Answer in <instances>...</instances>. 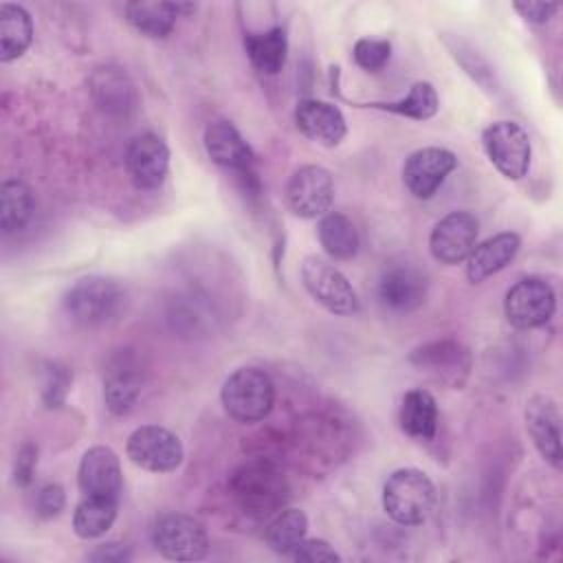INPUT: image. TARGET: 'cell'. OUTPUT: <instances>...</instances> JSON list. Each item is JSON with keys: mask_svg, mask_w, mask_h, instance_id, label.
Here are the masks:
<instances>
[{"mask_svg": "<svg viewBox=\"0 0 563 563\" xmlns=\"http://www.w3.org/2000/svg\"><path fill=\"white\" fill-rule=\"evenodd\" d=\"M354 62L367 70V73H378L383 66L389 62L391 55V44L389 40H378V37H361L356 40L352 48Z\"/></svg>", "mask_w": 563, "mask_h": 563, "instance_id": "cell-31", "label": "cell"}, {"mask_svg": "<svg viewBox=\"0 0 563 563\" xmlns=\"http://www.w3.org/2000/svg\"><path fill=\"white\" fill-rule=\"evenodd\" d=\"M117 501L112 497L86 495L73 515V530L81 539H97L106 534L117 519Z\"/></svg>", "mask_w": 563, "mask_h": 563, "instance_id": "cell-29", "label": "cell"}, {"mask_svg": "<svg viewBox=\"0 0 563 563\" xmlns=\"http://www.w3.org/2000/svg\"><path fill=\"white\" fill-rule=\"evenodd\" d=\"M64 504H66V495L59 484H46L37 490L35 510L40 517H44V519L57 517L64 510Z\"/></svg>", "mask_w": 563, "mask_h": 563, "instance_id": "cell-34", "label": "cell"}, {"mask_svg": "<svg viewBox=\"0 0 563 563\" xmlns=\"http://www.w3.org/2000/svg\"><path fill=\"white\" fill-rule=\"evenodd\" d=\"M479 224L468 211H451L433 227L429 235V251L433 260L446 266L462 264L477 244Z\"/></svg>", "mask_w": 563, "mask_h": 563, "instance_id": "cell-12", "label": "cell"}, {"mask_svg": "<svg viewBox=\"0 0 563 563\" xmlns=\"http://www.w3.org/2000/svg\"><path fill=\"white\" fill-rule=\"evenodd\" d=\"M288 209L306 220L323 218L334 202V183L325 167L301 165L286 183Z\"/></svg>", "mask_w": 563, "mask_h": 563, "instance_id": "cell-10", "label": "cell"}, {"mask_svg": "<svg viewBox=\"0 0 563 563\" xmlns=\"http://www.w3.org/2000/svg\"><path fill=\"white\" fill-rule=\"evenodd\" d=\"M317 235H319L323 251L332 260L345 262L358 253V231H356L354 222L339 211H328L319 220Z\"/></svg>", "mask_w": 563, "mask_h": 563, "instance_id": "cell-27", "label": "cell"}, {"mask_svg": "<svg viewBox=\"0 0 563 563\" xmlns=\"http://www.w3.org/2000/svg\"><path fill=\"white\" fill-rule=\"evenodd\" d=\"M400 429L416 440H433L438 431V405L427 389H411L405 394L398 411Z\"/></svg>", "mask_w": 563, "mask_h": 563, "instance_id": "cell-22", "label": "cell"}, {"mask_svg": "<svg viewBox=\"0 0 563 563\" xmlns=\"http://www.w3.org/2000/svg\"><path fill=\"white\" fill-rule=\"evenodd\" d=\"M369 106L378 108V110L400 114V117H409V119H416V121H424V119H431L438 112L440 101H438L435 88L429 81H416L400 101L369 103Z\"/></svg>", "mask_w": 563, "mask_h": 563, "instance_id": "cell-30", "label": "cell"}, {"mask_svg": "<svg viewBox=\"0 0 563 563\" xmlns=\"http://www.w3.org/2000/svg\"><path fill=\"white\" fill-rule=\"evenodd\" d=\"M123 161L132 185L143 191H152L167 178L169 147L158 134L143 132L128 143Z\"/></svg>", "mask_w": 563, "mask_h": 563, "instance_id": "cell-11", "label": "cell"}, {"mask_svg": "<svg viewBox=\"0 0 563 563\" xmlns=\"http://www.w3.org/2000/svg\"><path fill=\"white\" fill-rule=\"evenodd\" d=\"M35 464H37V446L31 442H24L15 455V464H13V479L20 486L31 484L33 473H35Z\"/></svg>", "mask_w": 563, "mask_h": 563, "instance_id": "cell-35", "label": "cell"}, {"mask_svg": "<svg viewBox=\"0 0 563 563\" xmlns=\"http://www.w3.org/2000/svg\"><path fill=\"white\" fill-rule=\"evenodd\" d=\"M176 2H147L134 0L125 4V20L134 31L145 37H167L176 24Z\"/></svg>", "mask_w": 563, "mask_h": 563, "instance_id": "cell-25", "label": "cell"}, {"mask_svg": "<svg viewBox=\"0 0 563 563\" xmlns=\"http://www.w3.org/2000/svg\"><path fill=\"white\" fill-rule=\"evenodd\" d=\"M427 297V277L411 264H394L378 279V299L396 312L416 310Z\"/></svg>", "mask_w": 563, "mask_h": 563, "instance_id": "cell-17", "label": "cell"}, {"mask_svg": "<svg viewBox=\"0 0 563 563\" xmlns=\"http://www.w3.org/2000/svg\"><path fill=\"white\" fill-rule=\"evenodd\" d=\"M556 310V295L552 286L541 277L519 279L508 288L504 299V312L510 325L519 330H532L545 325Z\"/></svg>", "mask_w": 563, "mask_h": 563, "instance_id": "cell-9", "label": "cell"}, {"mask_svg": "<svg viewBox=\"0 0 563 563\" xmlns=\"http://www.w3.org/2000/svg\"><path fill=\"white\" fill-rule=\"evenodd\" d=\"M290 556L295 561H306V563H334V561H341L339 552L328 541H323V539H303Z\"/></svg>", "mask_w": 563, "mask_h": 563, "instance_id": "cell-33", "label": "cell"}, {"mask_svg": "<svg viewBox=\"0 0 563 563\" xmlns=\"http://www.w3.org/2000/svg\"><path fill=\"white\" fill-rule=\"evenodd\" d=\"M435 506V486L420 468H398L383 486V508L400 526H420Z\"/></svg>", "mask_w": 563, "mask_h": 563, "instance_id": "cell-2", "label": "cell"}, {"mask_svg": "<svg viewBox=\"0 0 563 563\" xmlns=\"http://www.w3.org/2000/svg\"><path fill=\"white\" fill-rule=\"evenodd\" d=\"M306 532H308L306 512L288 506V508H279L271 517L264 530V539L273 552L290 556L297 550V545L306 539Z\"/></svg>", "mask_w": 563, "mask_h": 563, "instance_id": "cell-26", "label": "cell"}, {"mask_svg": "<svg viewBox=\"0 0 563 563\" xmlns=\"http://www.w3.org/2000/svg\"><path fill=\"white\" fill-rule=\"evenodd\" d=\"M295 123L306 139L323 147L339 145L347 132L343 112L321 99H301L295 108Z\"/></svg>", "mask_w": 563, "mask_h": 563, "instance_id": "cell-18", "label": "cell"}, {"mask_svg": "<svg viewBox=\"0 0 563 563\" xmlns=\"http://www.w3.org/2000/svg\"><path fill=\"white\" fill-rule=\"evenodd\" d=\"M33 216V191L24 180L9 178L0 187V227L4 235L18 233Z\"/></svg>", "mask_w": 563, "mask_h": 563, "instance_id": "cell-28", "label": "cell"}, {"mask_svg": "<svg viewBox=\"0 0 563 563\" xmlns=\"http://www.w3.org/2000/svg\"><path fill=\"white\" fill-rule=\"evenodd\" d=\"M411 365L420 372H427L435 380L457 387L464 383L471 369V354L468 350L455 339H440L416 347L409 356Z\"/></svg>", "mask_w": 563, "mask_h": 563, "instance_id": "cell-14", "label": "cell"}, {"mask_svg": "<svg viewBox=\"0 0 563 563\" xmlns=\"http://www.w3.org/2000/svg\"><path fill=\"white\" fill-rule=\"evenodd\" d=\"M301 282L310 297L332 314H354L358 310V297L347 277L330 262L310 255L301 264Z\"/></svg>", "mask_w": 563, "mask_h": 563, "instance_id": "cell-7", "label": "cell"}, {"mask_svg": "<svg viewBox=\"0 0 563 563\" xmlns=\"http://www.w3.org/2000/svg\"><path fill=\"white\" fill-rule=\"evenodd\" d=\"M141 396V374L130 358H117L103 376V400L114 416L128 413Z\"/></svg>", "mask_w": 563, "mask_h": 563, "instance_id": "cell-21", "label": "cell"}, {"mask_svg": "<svg viewBox=\"0 0 563 563\" xmlns=\"http://www.w3.org/2000/svg\"><path fill=\"white\" fill-rule=\"evenodd\" d=\"M235 499L246 512L275 515L284 508L288 482L282 468L264 457L244 462L231 477Z\"/></svg>", "mask_w": 563, "mask_h": 563, "instance_id": "cell-3", "label": "cell"}, {"mask_svg": "<svg viewBox=\"0 0 563 563\" xmlns=\"http://www.w3.org/2000/svg\"><path fill=\"white\" fill-rule=\"evenodd\" d=\"M64 308L75 323L84 328H101L121 317L125 308V290L110 277L88 275L68 288Z\"/></svg>", "mask_w": 563, "mask_h": 563, "instance_id": "cell-1", "label": "cell"}, {"mask_svg": "<svg viewBox=\"0 0 563 563\" xmlns=\"http://www.w3.org/2000/svg\"><path fill=\"white\" fill-rule=\"evenodd\" d=\"M515 11L530 24H545L554 18L559 11L556 2H541V0H528V2H515Z\"/></svg>", "mask_w": 563, "mask_h": 563, "instance_id": "cell-36", "label": "cell"}, {"mask_svg": "<svg viewBox=\"0 0 563 563\" xmlns=\"http://www.w3.org/2000/svg\"><path fill=\"white\" fill-rule=\"evenodd\" d=\"M68 385H70V376L64 372V367H51L48 372V380H46V387H44V400L48 402V407H57L62 405L66 391H68Z\"/></svg>", "mask_w": 563, "mask_h": 563, "instance_id": "cell-37", "label": "cell"}, {"mask_svg": "<svg viewBox=\"0 0 563 563\" xmlns=\"http://www.w3.org/2000/svg\"><path fill=\"white\" fill-rule=\"evenodd\" d=\"M202 141H205V150H207L209 158L216 165L233 169L242 176L251 174L253 150L249 147V143L244 141V136L231 121H227V119L211 121L205 128Z\"/></svg>", "mask_w": 563, "mask_h": 563, "instance_id": "cell-19", "label": "cell"}, {"mask_svg": "<svg viewBox=\"0 0 563 563\" xmlns=\"http://www.w3.org/2000/svg\"><path fill=\"white\" fill-rule=\"evenodd\" d=\"M457 167V156L446 147H420L405 158L402 183L420 200L431 198Z\"/></svg>", "mask_w": 563, "mask_h": 563, "instance_id": "cell-13", "label": "cell"}, {"mask_svg": "<svg viewBox=\"0 0 563 563\" xmlns=\"http://www.w3.org/2000/svg\"><path fill=\"white\" fill-rule=\"evenodd\" d=\"M482 145L495 169L508 180H521L532 161L528 132L515 121H495L482 132Z\"/></svg>", "mask_w": 563, "mask_h": 563, "instance_id": "cell-5", "label": "cell"}, {"mask_svg": "<svg viewBox=\"0 0 563 563\" xmlns=\"http://www.w3.org/2000/svg\"><path fill=\"white\" fill-rule=\"evenodd\" d=\"M125 453L134 466L150 473H172L185 457L180 438L158 424L136 427L125 442Z\"/></svg>", "mask_w": 563, "mask_h": 563, "instance_id": "cell-6", "label": "cell"}, {"mask_svg": "<svg viewBox=\"0 0 563 563\" xmlns=\"http://www.w3.org/2000/svg\"><path fill=\"white\" fill-rule=\"evenodd\" d=\"M92 561H101V563H121L130 559V550L125 548V543L119 541H110V543H101L92 554Z\"/></svg>", "mask_w": 563, "mask_h": 563, "instance_id": "cell-38", "label": "cell"}, {"mask_svg": "<svg viewBox=\"0 0 563 563\" xmlns=\"http://www.w3.org/2000/svg\"><path fill=\"white\" fill-rule=\"evenodd\" d=\"M224 411L238 422H260L275 405V383L264 369L240 367L222 385Z\"/></svg>", "mask_w": 563, "mask_h": 563, "instance_id": "cell-4", "label": "cell"}, {"mask_svg": "<svg viewBox=\"0 0 563 563\" xmlns=\"http://www.w3.org/2000/svg\"><path fill=\"white\" fill-rule=\"evenodd\" d=\"M123 79H125L123 75L110 73L108 68H106V73H101V81L95 84V92H97V95L103 92L101 103H103L106 108H121V106L125 108L130 88L123 86Z\"/></svg>", "mask_w": 563, "mask_h": 563, "instance_id": "cell-32", "label": "cell"}, {"mask_svg": "<svg viewBox=\"0 0 563 563\" xmlns=\"http://www.w3.org/2000/svg\"><path fill=\"white\" fill-rule=\"evenodd\" d=\"M154 548L172 561H198L209 550L205 526L183 512H167L152 528Z\"/></svg>", "mask_w": 563, "mask_h": 563, "instance_id": "cell-8", "label": "cell"}, {"mask_svg": "<svg viewBox=\"0 0 563 563\" xmlns=\"http://www.w3.org/2000/svg\"><path fill=\"white\" fill-rule=\"evenodd\" d=\"M526 429L532 438V444L541 457L554 468L561 466V411L554 398L545 394H534L528 398L526 409Z\"/></svg>", "mask_w": 563, "mask_h": 563, "instance_id": "cell-15", "label": "cell"}, {"mask_svg": "<svg viewBox=\"0 0 563 563\" xmlns=\"http://www.w3.org/2000/svg\"><path fill=\"white\" fill-rule=\"evenodd\" d=\"M77 482L84 495L119 499V493L123 486L119 455L103 444L90 446L81 455V462L77 468Z\"/></svg>", "mask_w": 563, "mask_h": 563, "instance_id": "cell-16", "label": "cell"}, {"mask_svg": "<svg viewBox=\"0 0 563 563\" xmlns=\"http://www.w3.org/2000/svg\"><path fill=\"white\" fill-rule=\"evenodd\" d=\"M519 249H521V238L512 231L497 233V235L484 240L482 244H475L471 255L464 260L468 282L479 284V282L493 277L495 273H499L515 260Z\"/></svg>", "mask_w": 563, "mask_h": 563, "instance_id": "cell-20", "label": "cell"}, {"mask_svg": "<svg viewBox=\"0 0 563 563\" xmlns=\"http://www.w3.org/2000/svg\"><path fill=\"white\" fill-rule=\"evenodd\" d=\"M33 40V20L29 11L13 2L0 4V62H13L26 53Z\"/></svg>", "mask_w": 563, "mask_h": 563, "instance_id": "cell-23", "label": "cell"}, {"mask_svg": "<svg viewBox=\"0 0 563 563\" xmlns=\"http://www.w3.org/2000/svg\"><path fill=\"white\" fill-rule=\"evenodd\" d=\"M244 51L260 73L277 75L284 68L288 55L286 31L282 26H273L262 33H246Z\"/></svg>", "mask_w": 563, "mask_h": 563, "instance_id": "cell-24", "label": "cell"}]
</instances>
